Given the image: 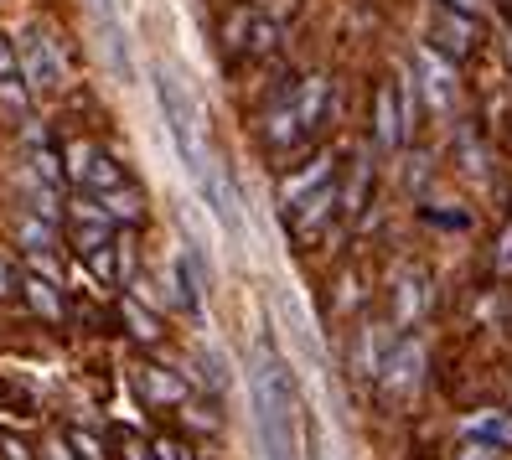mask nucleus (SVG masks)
Here are the masks:
<instances>
[{"label":"nucleus","mask_w":512,"mask_h":460,"mask_svg":"<svg viewBox=\"0 0 512 460\" xmlns=\"http://www.w3.org/2000/svg\"><path fill=\"white\" fill-rule=\"evenodd\" d=\"M254 414L269 460H295V383L275 352H259L254 362Z\"/></svg>","instance_id":"1"},{"label":"nucleus","mask_w":512,"mask_h":460,"mask_svg":"<svg viewBox=\"0 0 512 460\" xmlns=\"http://www.w3.org/2000/svg\"><path fill=\"white\" fill-rule=\"evenodd\" d=\"M156 99H161V114H166L171 140H176V150H182L187 171L202 181L207 166H213V156H207V140H202V104L192 99V88L176 78V73H156Z\"/></svg>","instance_id":"2"},{"label":"nucleus","mask_w":512,"mask_h":460,"mask_svg":"<svg viewBox=\"0 0 512 460\" xmlns=\"http://www.w3.org/2000/svg\"><path fill=\"white\" fill-rule=\"evenodd\" d=\"M63 176L73 181L78 192H104V187H119V166H114V156L104 145H94V140H78V145H68L63 150Z\"/></svg>","instance_id":"3"},{"label":"nucleus","mask_w":512,"mask_h":460,"mask_svg":"<svg viewBox=\"0 0 512 460\" xmlns=\"http://www.w3.org/2000/svg\"><path fill=\"white\" fill-rule=\"evenodd\" d=\"M476 42H481V32H476V16L471 11L435 6V16H430V47L435 52H445L450 63H461V57L476 52Z\"/></svg>","instance_id":"4"},{"label":"nucleus","mask_w":512,"mask_h":460,"mask_svg":"<svg viewBox=\"0 0 512 460\" xmlns=\"http://www.w3.org/2000/svg\"><path fill=\"white\" fill-rule=\"evenodd\" d=\"M419 367H425V347H419V336H404V342L378 362V383L388 398H404L419 388Z\"/></svg>","instance_id":"5"},{"label":"nucleus","mask_w":512,"mask_h":460,"mask_svg":"<svg viewBox=\"0 0 512 460\" xmlns=\"http://www.w3.org/2000/svg\"><path fill=\"white\" fill-rule=\"evenodd\" d=\"M16 57H21V78L32 88H57L63 83V57H57V42L47 32H26Z\"/></svg>","instance_id":"6"},{"label":"nucleus","mask_w":512,"mask_h":460,"mask_svg":"<svg viewBox=\"0 0 512 460\" xmlns=\"http://www.w3.org/2000/svg\"><path fill=\"white\" fill-rule=\"evenodd\" d=\"M419 73H425V99L430 109H456V73H450V57L435 47H419Z\"/></svg>","instance_id":"7"},{"label":"nucleus","mask_w":512,"mask_h":460,"mask_svg":"<svg viewBox=\"0 0 512 460\" xmlns=\"http://www.w3.org/2000/svg\"><path fill=\"white\" fill-rule=\"evenodd\" d=\"M378 145L383 150H399L404 145V135H409V119H404V88L399 83H383L378 88Z\"/></svg>","instance_id":"8"},{"label":"nucleus","mask_w":512,"mask_h":460,"mask_svg":"<svg viewBox=\"0 0 512 460\" xmlns=\"http://www.w3.org/2000/svg\"><path fill=\"white\" fill-rule=\"evenodd\" d=\"M202 197H207V207L218 212V223L238 238L244 233V212H238V192H233V181L218 171V166H207V176H202Z\"/></svg>","instance_id":"9"},{"label":"nucleus","mask_w":512,"mask_h":460,"mask_svg":"<svg viewBox=\"0 0 512 460\" xmlns=\"http://www.w3.org/2000/svg\"><path fill=\"white\" fill-rule=\"evenodd\" d=\"M337 202H342V192L331 187V181H321L316 192H306V197H300L295 207H285V212H290L295 233H316V228H321V223L331 218V212H337Z\"/></svg>","instance_id":"10"},{"label":"nucleus","mask_w":512,"mask_h":460,"mask_svg":"<svg viewBox=\"0 0 512 460\" xmlns=\"http://www.w3.org/2000/svg\"><path fill=\"white\" fill-rule=\"evenodd\" d=\"M290 104H295V119H300V135H311V130L321 125V119H326V104H331V83L311 73V78H306V83H300L295 94H290Z\"/></svg>","instance_id":"11"},{"label":"nucleus","mask_w":512,"mask_h":460,"mask_svg":"<svg viewBox=\"0 0 512 460\" xmlns=\"http://www.w3.org/2000/svg\"><path fill=\"white\" fill-rule=\"evenodd\" d=\"M461 429H466V440H481V445L512 450V414H507V409H481V414H471Z\"/></svg>","instance_id":"12"},{"label":"nucleus","mask_w":512,"mask_h":460,"mask_svg":"<svg viewBox=\"0 0 512 460\" xmlns=\"http://www.w3.org/2000/svg\"><path fill=\"white\" fill-rule=\"evenodd\" d=\"M88 197H99V207L114 223H140L145 218V197L135 187H125V181H119V187H104V192H88Z\"/></svg>","instance_id":"13"},{"label":"nucleus","mask_w":512,"mask_h":460,"mask_svg":"<svg viewBox=\"0 0 512 460\" xmlns=\"http://www.w3.org/2000/svg\"><path fill=\"white\" fill-rule=\"evenodd\" d=\"M140 388L150 404H187V383L166 367H140Z\"/></svg>","instance_id":"14"},{"label":"nucleus","mask_w":512,"mask_h":460,"mask_svg":"<svg viewBox=\"0 0 512 460\" xmlns=\"http://www.w3.org/2000/svg\"><path fill=\"white\" fill-rule=\"evenodd\" d=\"M57 280H37V274H26L21 280V295H26V305H32L37 316H47V321H63V300H57V290H52Z\"/></svg>","instance_id":"15"},{"label":"nucleus","mask_w":512,"mask_h":460,"mask_svg":"<svg viewBox=\"0 0 512 460\" xmlns=\"http://www.w3.org/2000/svg\"><path fill=\"white\" fill-rule=\"evenodd\" d=\"M16 238H21V249L26 254H52V243H57V223H47V218H37V212H32V218H21L16 223Z\"/></svg>","instance_id":"16"},{"label":"nucleus","mask_w":512,"mask_h":460,"mask_svg":"<svg viewBox=\"0 0 512 460\" xmlns=\"http://www.w3.org/2000/svg\"><path fill=\"white\" fill-rule=\"evenodd\" d=\"M321 181H331V161H316V166H306L300 176H290L285 187H280V202H285V207H295V202L306 197V192H316Z\"/></svg>","instance_id":"17"},{"label":"nucleus","mask_w":512,"mask_h":460,"mask_svg":"<svg viewBox=\"0 0 512 460\" xmlns=\"http://www.w3.org/2000/svg\"><path fill=\"white\" fill-rule=\"evenodd\" d=\"M0 409L16 414V419H32L37 414V393L26 383H16V378H0Z\"/></svg>","instance_id":"18"},{"label":"nucleus","mask_w":512,"mask_h":460,"mask_svg":"<svg viewBox=\"0 0 512 460\" xmlns=\"http://www.w3.org/2000/svg\"><path fill=\"white\" fill-rule=\"evenodd\" d=\"M119 316H125V326L140 336V342H161V326H156V316H150L135 295H125V305H119Z\"/></svg>","instance_id":"19"},{"label":"nucleus","mask_w":512,"mask_h":460,"mask_svg":"<svg viewBox=\"0 0 512 460\" xmlns=\"http://www.w3.org/2000/svg\"><path fill=\"white\" fill-rule=\"evenodd\" d=\"M363 197H368V161H357V176L347 181V192H342V207L357 212V207H363Z\"/></svg>","instance_id":"20"},{"label":"nucleus","mask_w":512,"mask_h":460,"mask_svg":"<svg viewBox=\"0 0 512 460\" xmlns=\"http://www.w3.org/2000/svg\"><path fill=\"white\" fill-rule=\"evenodd\" d=\"M419 316V280H404V290H399V326H409Z\"/></svg>","instance_id":"21"},{"label":"nucleus","mask_w":512,"mask_h":460,"mask_svg":"<svg viewBox=\"0 0 512 460\" xmlns=\"http://www.w3.org/2000/svg\"><path fill=\"white\" fill-rule=\"evenodd\" d=\"M68 445H73V455H78V460H104L99 440H94V435H83V429H68Z\"/></svg>","instance_id":"22"},{"label":"nucleus","mask_w":512,"mask_h":460,"mask_svg":"<svg viewBox=\"0 0 512 460\" xmlns=\"http://www.w3.org/2000/svg\"><path fill=\"white\" fill-rule=\"evenodd\" d=\"M6 78H21V57H16V47L6 37H0V83Z\"/></svg>","instance_id":"23"},{"label":"nucleus","mask_w":512,"mask_h":460,"mask_svg":"<svg viewBox=\"0 0 512 460\" xmlns=\"http://www.w3.org/2000/svg\"><path fill=\"white\" fill-rule=\"evenodd\" d=\"M32 171H37L42 181H57V176H63V166H57L52 150H37V156H32Z\"/></svg>","instance_id":"24"},{"label":"nucleus","mask_w":512,"mask_h":460,"mask_svg":"<svg viewBox=\"0 0 512 460\" xmlns=\"http://www.w3.org/2000/svg\"><path fill=\"white\" fill-rule=\"evenodd\" d=\"M88 264H94V274H99V280H109V274H114V243L94 249V254H88Z\"/></svg>","instance_id":"25"},{"label":"nucleus","mask_w":512,"mask_h":460,"mask_svg":"<svg viewBox=\"0 0 512 460\" xmlns=\"http://www.w3.org/2000/svg\"><path fill=\"white\" fill-rule=\"evenodd\" d=\"M150 455H156V460H187V445L182 440H156V445H150Z\"/></svg>","instance_id":"26"},{"label":"nucleus","mask_w":512,"mask_h":460,"mask_svg":"<svg viewBox=\"0 0 512 460\" xmlns=\"http://www.w3.org/2000/svg\"><path fill=\"white\" fill-rule=\"evenodd\" d=\"M497 274H512V228H502V249H497Z\"/></svg>","instance_id":"27"},{"label":"nucleus","mask_w":512,"mask_h":460,"mask_svg":"<svg viewBox=\"0 0 512 460\" xmlns=\"http://www.w3.org/2000/svg\"><path fill=\"white\" fill-rule=\"evenodd\" d=\"M11 290H16V285H11V264H6V259H0V300H6Z\"/></svg>","instance_id":"28"},{"label":"nucleus","mask_w":512,"mask_h":460,"mask_svg":"<svg viewBox=\"0 0 512 460\" xmlns=\"http://www.w3.org/2000/svg\"><path fill=\"white\" fill-rule=\"evenodd\" d=\"M125 460H145V450H140V440H135V435H125Z\"/></svg>","instance_id":"29"},{"label":"nucleus","mask_w":512,"mask_h":460,"mask_svg":"<svg viewBox=\"0 0 512 460\" xmlns=\"http://www.w3.org/2000/svg\"><path fill=\"white\" fill-rule=\"evenodd\" d=\"M445 6H456V11H471V16H481V0H445Z\"/></svg>","instance_id":"30"},{"label":"nucleus","mask_w":512,"mask_h":460,"mask_svg":"<svg viewBox=\"0 0 512 460\" xmlns=\"http://www.w3.org/2000/svg\"><path fill=\"white\" fill-rule=\"evenodd\" d=\"M0 450H6L11 460H26V445H21V440H6V445H0Z\"/></svg>","instance_id":"31"}]
</instances>
